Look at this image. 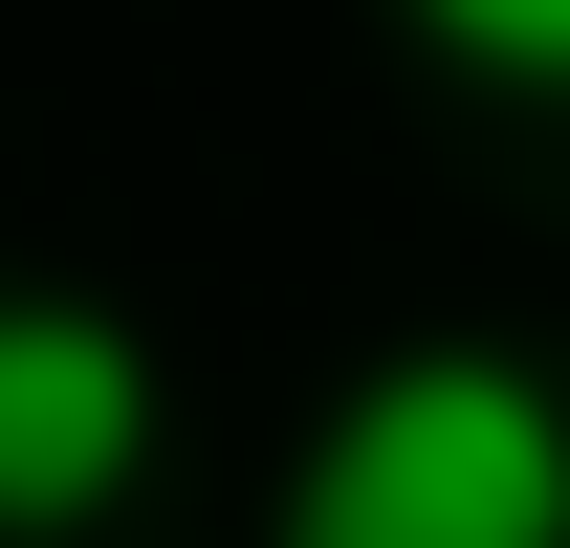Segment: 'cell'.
Returning a JSON list of instances; mask_svg holds the SVG:
<instances>
[{
    "label": "cell",
    "instance_id": "cell-3",
    "mask_svg": "<svg viewBox=\"0 0 570 548\" xmlns=\"http://www.w3.org/2000/svg\"><path fill=\"white\" fill-rule=\"evenodd\" d=\"M461 88H527V110H570V0H395Z\"/></svg>",
    "mask_w": 570,
    "mask_h": 548
},
{
    "label": "cell",
    "instance_id": "cell-1",
    "mask_svg": "<svg viewBox=\"0 0 570 548\" xmlns=\"http://www.w3.org/2000/svg\"><path fill=\"white\" fill-rule=\"evenodd\" d=\"M264 548H570V395L527 351H373L307 417Z\"/></svg>",
    "mask_w": 570,
    "mask_h": 548
},
{
    "label": "cell",
    "instance_id": "cell-2",
    "mask_svg": "<svg viewBox=\"0 0 570 548\" xmlns=\"http://www.w3.org/2000/svg\"><path fill=\"white\" fill-rule=\"evenodd\" d=\"M154 461V330L88 285H0V527H88Z\"/></svg>",
    "mask_w": 570,
    "mask_h": 548
}]
</instances>
